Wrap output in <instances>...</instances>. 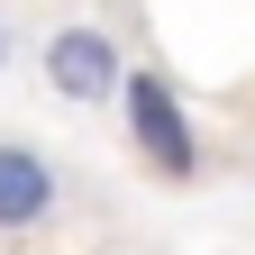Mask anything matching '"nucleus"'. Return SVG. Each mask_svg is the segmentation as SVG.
Wrapping results in <instances>:
<instances>
[{"instance_id":"2","label":"nucleus","mask_w":255,"mask_h":255,"mask_svg":"<svg viewBox=\"0 0 255 255\" xmlns=\"http://www.w3.org/2000/svg\"><path fill=\"white\" fill-rule=\"evenodd\" d=\"M37 73H46L55 101H73V110H119V91H128V73H137V64L119 55L110 27H91V18H55L46 37H37Z\"/></svg>"},{"instance_id":"4","label":"nucleus","mask_w":255,"mask_h":255,"mask_svg":"<svg viewBox=\"0 0 255 255\" xmlns=\"http://www.w3.org/2000/svg\"><path fill=\"white\" fill-rule=\"evenodd\" d=\"M18 55H27V27H18L9 9H0V73H9V64H18Z\"/></svg>"},{"instance_id":"3","label":"nucleus","mask_w":255,"mask_h":255,"mask_svg":"<svg viewBox=\"0 0 255 255\" xmlns=\"http://www.w3.org/2000/svg\"><path fill=\"white\" fill-rule=\"evenodd\" d=\"M64 210V173L37 137H0V237H37Z\"/></svg>"},{"instance_id":"1","label":"nucleus","mask_w":255,"mask_h":255,"mask_svg":"<svg viewBox=\"0 0 255 255\" xmlns=\"http://www.w3.org/2000/svg\"><path fill=\"white\" fill-rule=\"evenodd\" d=\"M119 128H128V146H137V164L155 182H201V128H191V101L173 91L164 64H137V73H128Z\"/></svg>"}]
</instances>
